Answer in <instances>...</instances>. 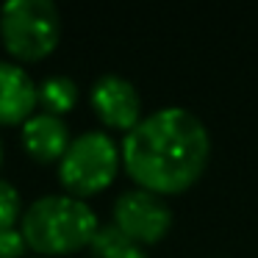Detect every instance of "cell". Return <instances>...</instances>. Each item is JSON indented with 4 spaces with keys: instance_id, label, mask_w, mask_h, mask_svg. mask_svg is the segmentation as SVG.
<instances>
[{
    "instance_id": "12",
    "label": "cell",
    "mask_w": 258,
    "mask_h": 258,
    "mask_svg": "<svg viewBox=\"0 0 258 258\" xmlns=\"http://www.w3.org/2000/svg\"><path fill=\"white\" fill-rule=\"evenodd\" d=\"M28 244H25L20 230H0V258H23Z\"/></svg>"
},
{
    "instance_id": "9",
    "label": "cell",
    "mask_w": 258,
    "mask_h": 258,
    "mask_svg": "<svg viewBox=\"0 0 258 258\" xmlns=\"http://www.w3.org/2000/svg\"><path fill=\"white\" fill-rule=\"evenodd\" d=\"M78 103V84L67 75H50L39 84V106L53 117L70 114Z\"/></svg>"
},
{
    "instance_id": "2",
    "label": "cell",
    "mask_w": 258,
    "mask_h": 258,
    "mask_svg": "<svg viewBox=\"0 0 258 258\" xmlns=\"http://www.w3.org/2000/svg\"><path fill=\"white\" fill-rule=\"evenodd\" d=\"M97 230V214L84 200L70 195H47L25 208L20 233L39 255H70L89 247Z\"/></svg>"
},
{
    "instance_id": "5",
    "label": "cell",
    "mask_w": 258,
    "mask_h": 258,
    "mask_svg": "<svg viewBox=\"0 0 258 258\" xmlns=\"http://www.w3.org/2000/svg\"><path fill=\"white\" fill-rule=\"evenodd\" d=\"M114 228L136 244H156L172 228V211L161 195L147 189H131L114 200L111 208Z\"/></svg>"
},
{
    "instance_id": "1",
    "label": "cell",
    "mask_w": 258,
    "mask_h": 258,
    "mask_svg": "<svg viewBox=\"0 0 258 258\" xmlns=\"http://www.w3.org/2000/svg\"><path fill=\"white\" fill-rule=\"evenodd\" d=\"M122 167L131 178L153 195L186 191L211 158V136L197 114L167 106L142 117L122 139Z\"/></svg>"
},
{
    "instance_id": "7",
    "label": "cell",
    "mask_w": 258,
    "mask_h": 258,
    "mask_svg": "<svg viewBox=\"0 0 258 258\" xmlns=\"http://www.w3.org/2000/svg\"><path fill=\"white\" fill-rule=\"evenodd\" d=\"M39 106V86L23 67L0 61V125H25Z\"/></svg>"
},
{
    "instance_id": "3",
    "label": "cell",
    "mask_w": 258,
    "mask_h": 258,
    "mask_svg": "<svg viewBox=\"0 0 258 258\" xmlns=\"http://www.w3.org/2000/svg\"><path fill=\"white\" fill-rule=\"evenodd\" d=\"M0 39L17 61H42L61 39V17L50 0H12L0 9Z\"/></svg>"
},
{
    "instance_id": "6",
    "label": "cell",
    "mask_w": 258,
    "mask_h": 258,
    "mask_svg": "<svg viewBox=\"0 0 258 258\" xmlns=\"http://www.w3.org/2000/svg\"><path fill=\"white\" fill-rule=\"evenodd\" d=\"M97 119L114 131H134L142 122V97L122 75H100L89 92Z\"/></svg>"
},
{
    "instance_id": "11",
    "label": "cell",
    "mask_w": 258,
    "mask_h": 258,
    "mask_svg": "<svg viewBox=\"0 0 258 258\" xmlns=\"http://www.w3.org/2000/svg\"><path fill=\"white\" fill-rule=\"evenodd\" d=\"M20 219V195L9 180H0V230H12Z\"/></svg>"
},
{
    "instance_id": "13",
    "label": "cell",
    "mask_w": 258,
    "mask_h": 258,
    "mask_svg": "<svg viewBox=\"0 0 258 258\" xmlns=\"http://www.w3.org/2000/svg\"><path fill=\"white\" fill-rule=\"evenodd\" d=\"M0 164H3V142H0Z\"/></svg>"
},
{
    "instance_id": "10",
    "label": "cell",
    "mask_w": 258,
    "mask_h": 258,
    "mask_svg": "<svg viewBox=\"0 0 258 258\" xmlns=\"http://www.w3.org/2000/svg\"><path fill=\"white\" fill-rule=\"evenodd\" d=\"M89 247L95 252V258H150L136 241L122 236L114 225H103Z\"/></svg>"
},
{
    "instance_id": "8",
    "label": "cell",
    "mask_w": 258,
    "mask_h": 258,
    "mask_svg": "<svg viewBox=\"0 0 258 258\" xmlns=\"http://www.w3.org/2000/svg\"><path fill=\"white\" fill-rule=\"evenodd\" d=\"M70 128L64 117H53L47 111H39L23 125V147L34 161L53 164L61 161L70 147Z\"/></svg>"
},
{
    "instance_id": "4",
    "label": "cell",
    "mask_w": 258,
    "mask_h": 258,
    "mask_svg": "<svg viewBox=\"0 0 258 258\" xmlns=\"http://www.w3.org/2000/svg\"><path fill=\"white\" fill-rule=\"evenodd\" d=\"M119 161L122 153L111 136L103 131H86L70 142L64 158L58 161V180L67 195L78 200L100 195L117 178Z\"/></svg>"
}]
</instances>
